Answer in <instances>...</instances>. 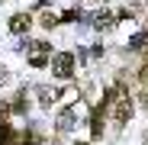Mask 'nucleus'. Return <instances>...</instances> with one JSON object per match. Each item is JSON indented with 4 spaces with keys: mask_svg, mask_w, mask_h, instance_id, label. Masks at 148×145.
Returning a JSON list of instances; mask_svg holds the SVG:
<instances>
[{
    "mask_svg": "<svg viewBox=\"0 0 148 145\" xmlns=\"http://www.w3.org/2000/svg\"><path fill=\"white\" fill-rule=\"evenodd\" d=\"M145 39H148V23H145Z\"/></svg>",
    "mask_w": 148,
    "mask_h": 145,
    "instance_id": "nucleus-12",
    "label": "nucleus"
},
{
    "mask_svg": "<svg viewBox=\"0 0 148 145\" xmlns=\"http://www.w3.org/2000/svg\"><path fill=\"white\" fill-rule=\"evenodd\" d=\"M52 68H55V74L71 78V74H74V55H71V52H58V55L52 58Z\"/></svg>",
    "mask_w": 148,
    "mask_h": 145,
    "instance_id": "nucleus-2",
    "label": "nucleus"
},
{
    "mask_svg": "<svg viewBox=\"0 0 148 145\" xmlns=\"http://www.w3.org/2000/svg\"><path fill=\"white\" fill-rule=\"evenodd\" d=\"M7 113H10V107H7V103H0V116H7Z\"/></svg>",
    "mask_w": 148,
    "mask_h": 145,
    "instance_id": "nucleus-11",
    "label": "nucleus"
},
{
    "mask_svg": "<svg viewBox=\"0 0 148 145\" xmlns=\"http://www.w3.org/2000/svg\"><path fill=\"white\" fill-rule=\"evenodd\" d=\"M7 81H10V71H7V68H0V84H7Z\"/></svg>",
    "mask_w": 148,
    "mask_h": 145,
    "instance_id": "nucleus-10",
    "label": "nucleus"
},
{
    "mask_svg": "<svg viewBox=\"0 0 148 145\" xmlns=\"http://www.w3.org/2000/svg\"><path fill=\"white\" fill-rule=\"evenodd\" d=\"M103 113H106V107H97L93 116H90V132H93V139L103 135Z\"/></svg>",
    "mask_w": 148,
    "mask_h": 145,
    "instance_id": "nucleus-6",
    "label": "nucleus"
},
{
    "mask_svg": "<svg viewBox=\"0 0 148 145\" xmlns=\"http://www.w3.org/2000/svg\"><path fill=\"white\" fill-rule=\"evenodd\" d=\"M106 107L113 110V119H116L119 126L129 123V116H132V100H129V93H110Z\"/></svg>",
    "mask_w": 148,
    "mask_h": 145,
    "instance_id": "nucleus-1",
    "label": "nucleus"
},
{
    "mask_svg": "<svg viewBox=\"0 0 148 145\" xmlns=\"http://www.w3.org/2000/svg\"><path fill=\"white\" fill-rule=\"evenodd\" d=\"M93 26H97V29H110V26H113V13H110V10L93 13Z\"/></svg>",
    "mask_w": 148,
    "mask_h": 145,
    "instance_id": "nucleus-8",
    "label": "nucleus"
},
{
    "mask_svg": "<svg viewBox=\"0 0 148 145\" xmlns=\"http://www.w3.org/2000/svg\"><path fill=\"white\" fill-rule=\"evenodd\" d=\"M32 48H36V52L29 55V65H32V68H42V65L48 61V45H45V42H36Z\"/></svg>",
    "mask_w": 148,
    "mask_h": 145,
    "instance_id": "nucleus-4",
    "label": "nucleus"
},
{
    "mask_svg": "<svg viewBox=\"0 0 148 145\" xmlns=\"http://www.w3.org/2000/svg\"><path fill=\"white\" fill-rule=\"evenodd\" d=\"M36 93H39V100H42L45 107H52L58 97H61V87H48V84H42V87H36Z\"/></svg>",
    "mask_w": 148,
    "mask_h": 145,
    "instance_id": "nucleus-3",
    "label": "nucleus"
},
{
    "mask_svg": "<svg viewBox=\"0 0 148 145\" xmlns=\"http://www.w3.org/2000/svg\"><path fill=\"white\" fill-rule=\"evenodd\" d=\"M145 110H148V100H145Z\"/></svg>",
    "mask_w": 148,
    "mask_h": 145,
    "instance_id": "nucleus-13",
    "label": "nucleus"
},
{
    "mask_svg": "<svg viewBox=\"0 0 148 145\" xmlns=\"http://www.w3.org/2000/svg\"><path fill=\"white\" fill-rule=\"evenodd\" d=\"M29 26H32V16L29 13H16L10 19V32H29Z\"/></svg>",
    "mask_w": 148,
    "mask_h": 145,
    "instance_id": "nucleus-5",
    "label": "nucleus"
},
{
    "mask_svg": "<svg viewBox=\"0 0 148 145\" xmlns=\"http://www.w3.org/2000/svg\"><path fill=\"white\" fill-rule=\"evenodd\" d=\"M77 119V107H68V110H61L58 113V129L64 132V129H71V123Z\"/></svg>",
    "mask_w": 148,
    "mask_h": 145,
    "instance_id": "nucleus-7",
    "label": "nucleus"
},
{
    "mask_svg": "<svg viewBox=\"0 0 148 145\" xmlns=\"http://www.w3.org/2000/svg\"><path fill=\"white\" fill-rule=\"evenodd\" d=\"M55 23H58V16H55V13H42V26H45V29H52Z\"/></svg>",
    "mask_w": 148,
    "mask_h": 145,
    "instance_id": "nucleus-9",
    "label": "nucleus"
}]
</instances>
